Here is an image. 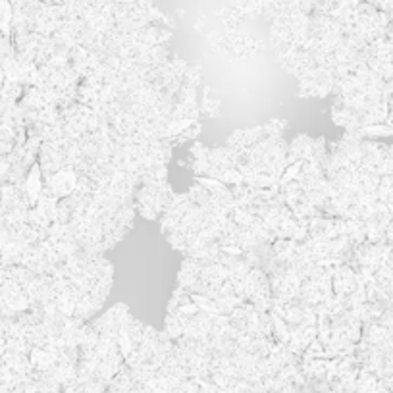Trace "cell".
<instances>
[{
  "mask_svg": "<svg viewBox=\"0 0 393 393\" xmlns=\"http://www.w3.org/2000/svg\"><path fill=\"white\" fill-rule=\"evenodd\" d=\"M2 12H8V4H6V0H0V18L4 16ZM0 21H2V19H0Z\"/></svg>",
  "mask_w": 393,
  "mask_h": 393,
  "instance_id": "cell-1",
  "label": "cell"
}]
</instances>
